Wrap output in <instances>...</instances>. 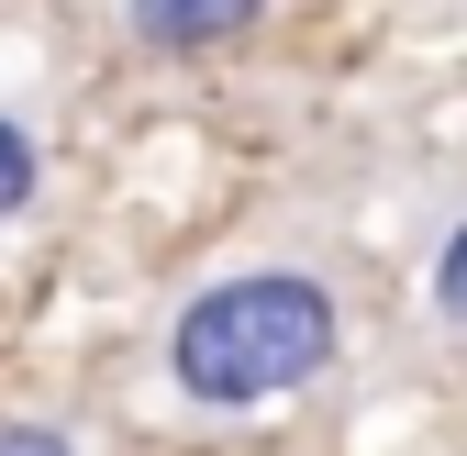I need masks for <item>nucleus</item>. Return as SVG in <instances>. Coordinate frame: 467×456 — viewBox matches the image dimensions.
I'll return each mask as SVG.
<instances>
[{
    "label": "nucleus",
    "mask_w": 467,
    "mask_h": 456,
    "mask_svg": "<svg viewBox=\"0 0 467 456\" xmlns=\"http://www.w3.org/2000/svg\"><path fill=\"white\" fill-rule=\"evenodd\" d=\"M0 456H78L56 423H0Z\"/></svg>",
    "instance_id": "20e7f679"
},
{
    "label": "nucleus",
    "mask_w": 467,
    "mask_h": 456,
    "mask_svg": "<svg viewBox=\"0 0 467 456\" xmlns=\"http://www.w3.org/2000/svg\"><path fill=\"white\" fill-rule=\"evenodd\" d=\"M434 301L467 323V223H456V245H445V267H434Z\"/></svg>",
    "instance_id": "39448f33"
},
{
    "label": "nucleus",
    "mask_w": 467,
    "mask_h": 456,
    "mask_svg": "<svg viewBox=\"0 0 467 456\" xmlns=\"http://www.w3.org/2000/svg\"><path fill=\"white\" fill-rule=\"evenodd\" d=\"M334 357V290L323 278H289V267H256V278H223L179 312L167 334V378L212 412H245V401H278V389L323 378Z\"/></svg>",
    "instance_id": "f257e3e1"
},
{
    "label": "nucleus",
    "mask_w": 467,
    "mask_h": 456,
    "mask_svg": "<svg viewBox=\"0 0 467 456\" xmlns=\"http://www.w3.org/2000/svg\"><path fill=\"white\" fill-rule=\"evenodd\" d=\"M267 12V0H123V23H134V45H156V56H201V45H234Z\"/></svg>",
    "instance_id": "f03ea898"
},
{
    "label": "nucleus",
    "mask_w": 467,
    "mask_h": 456,
    "mask_svg": "<svg viewBox=\"0 0 467 456\" xmlns=\"http://www.w3.org/2000/svg\"><path fill=\"white\" fill-rule=\"evenodd\" d=\"M23 201H34V145H23L12 123H0V223H12Z\"/></svg>",
    "instance_id": "7ed1b4c3"
}]
</instances>
